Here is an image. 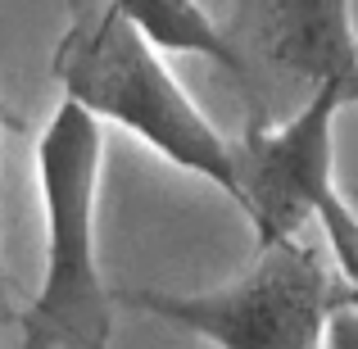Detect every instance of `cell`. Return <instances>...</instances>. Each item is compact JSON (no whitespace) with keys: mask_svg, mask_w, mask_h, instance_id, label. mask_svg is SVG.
<instances>
[{"mask_svg":"<svg viewBox=\"0 0 358 349\" xmlns=\"http://www.w3.org/2000/svg\"><path fill=\"white\" fill-rule=\"evenodd\" d=\"M55 78L64 87V100L87 109L100 127L114 122L145 141L155 155H164L173 168L204 177L222 195L241 200L236 150L177 87L155 45L109 5L64 32L55 50Z\"/></svg>","mask_w":358,"mask_h":349,"instance_id":"6da1fadb","label":"cell"},{"mask_svg":"<svg viewBox=\"0 0 358 349\" xmlns=\"http://www.w3.org/2000/svg\"><path fill=\"white\" fill-rule=\"evenodd\" d=\"M105 127L64 100L36 145L45 277L18 313V349H114V295L96 259V186Z\"/></svg>","mask_w":358,"mask_h":349,"instance_id":"7a4b0ae2","label":"cell"},{"mask_svg":"<svg viewBox=\"0 0 358 349\" xmlns=\"http://www.w3.org/2000/svg\"><path fill=\"white\" fill-rule=\"evenodd\" d=\"M122 304L204 336L218 349H322L327 322L345 304V286L322 250L304 241H277L263 245L245 277L218 290H127Z\"/></svg>","mask_w":358,"mask_h":349,"instance_id":"3957f363","label":"cell"},{"mask_svg":"<svg viewBox=\"0 0 358 349\" xmlns=\"http://www.w3.org/2000/svg\"><path fill=\"white\" fill-rule=\"evenodd\" d=\"M354 105L345 87L308 91L304 109L281 127H250L236 150L241 209L259 232V250L299 241L317 218L327 195H336V114Z\"/></svg>","mask_w":358,"mask_h":349,"instance_id":"277c9868","label":"cell"},{"mask_svg":"<svg viewBox=\"0 0 358 349\" xmlns=\"http://www.w3.org/2000/svg\"><path fill=\"white\" fill-rule=\"evenodd\" d=\"M268 55L308 87H345L358 105V36L350 0H272Z\"/></svg>","mask_w":358,"mask_h":349,"instance_id":"5b68a950","label":"cell"},{"mask_svg":"<svg viewBox=\"0 0 358 349\" xmlns=\"http://www.w3.org/2000/svg\"><path fill=\"white\" fill-rule=\"evenodd\" d=\"M118 18H127L155 50H177V55H204L218 69L245 78L241 50L227 41L218 23L204 14L200 0H109Z\"/></svg>","mask_w":358,"mask_h":349,"instance_id":"8992f818","label":"cell"},{"mask_svg":"<svg viewBox=\"0 0 358 349\" xmlns=\"http://www.w3.org/2000/svg\"><path fill=\"white\" fill-rule=\"evenodd\" d=\"M322 349H358V304H341L327 322Z\"/></svg>","mask_w":358,"mask_h":349,"instance_id":"52a82bcc","label":"cell"},{"mask_svg":"<svg viewBox=\"0 0 358 349\" xmlns=\"http://www.w3.org/2000/svg\"><path fill=\"white\" fill-rule=\"evenodd\" d=\"M0 131H5V105H0ZM5 322H9V286H5V254H0V349H5Z\"/></svg>","mask_w":358,"mask_h":349,"instance_id":"ba28073f","label":"cell"},{"mask_svg":"<svg viewBox=\"0 0 358 349\" xmlns=\"http://www.w3.org/2000/svg\"><path fill=\"white\" fill-rule=\"evenodd\" d=\"M354 209H358V204H354Z\"/></svg>","mask_w":358,"mask_h":349,"instance_id":"9c48e42d","label":"cell"}]
</instances>
